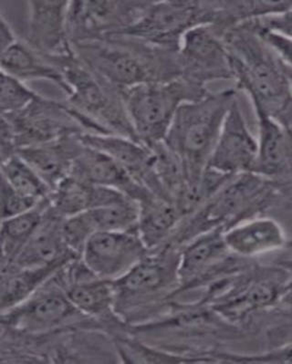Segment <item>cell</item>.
<instances>
[{"label":"cell","instance_id":"cell-1","mask_svg":"<svg viewBox=\"0 0 292 364\" xmlns=\"http://www.w3.org/2000/svg\"><path fill=\"white\" fill-rule=\"evenodd\" d=\"M233 82L249 96L255 114L277 118L292 104L286 64L248 22L225 32Z\"/></svg>","mask_w":292,"mask_h":364},{"label":"cell","instance_id":"cell-2","mask_svg":"<svg viewBox=\"0 0 292 364\" xmlns=\"http://www.w3.org/2000/svg\"><path fill=\"white\" fill-rule=\"evenodd\" d=\"M76 56L99 78L124 91L149 82L181 78L178 50L124 35L72 45Z\"/></svg>","mask_w":292,"mask_h":364},{"label":"cell","instance_id":"cell-3","mask_svg":"<svg viewBox=\"0 0 292 364\" xmlns=\"http://www.w3.org/2000/svg\"><path fill=\"white\" fill-rule=\"evenodd\" d=\"M237 92L236 87L210 91L179 108L163 143L181 161L188 186L200 183Z\"/></svg>","mask_w":292,"mask_h":364},{"label":"cell","instance_id":"cell-4","mask_svg":"<svg viewBox=\"0 0 292 364\" xmlns=\"http://www.w3.org/2000/svg\"><path fill=\"white\" fill-rule=\"evenodd\" d=\"M49 60L65 80L67 104L92 122L99 134L121 135L138 141L125 107L123 91L96 75L75 53Z\"/></svg>","mask_w":292,"mask_h":364},{"label":"cell","instance_id":"cell-5","mask_svg":"<svg viewBox=\"0 0 292 364\" xmlns=\"http://www.w3.org/2000/svg\"><path fill=\"white\" fill-rule=\"evenodd\" d=\"M179 250L174 244L166 243L112 282L115 312L125 325L139 320L146 309L180 289Z\"/></svg>","mask_w":292,"mask_h":364},{"label":"cell","instance_id":"cell-6","mask_svg":"<svg viewBox=\"0 0 292 364\" xmlns=\"http://www.w3.org/2000/svg\"><path fill=\"white\" fill-rule=\"evenodd\" d=\"M207 87L178 78L144 83L123 91V97L137 140L153 146L165 140L179 108L207 95Z\"/></svg>","mask_w":292,"mask_h":364},{"label":"cell","instance_id":"cell-7","mask_svg":"<svg viewBox=\"0 0 292 364\" xmlns=\"http://www.w3.org/2000/svg\"><path fill=\"white\" fill-rule=\"evenodd\" d=\"M59 272L25 301L1 312L3 328L28 336H45L76 328L104 331L101 325L72 304Z\"/></svg>","mask_w":292,"mask_h":364},{"label":"cell","instance_id":"cell-8","mask_svg":"<svg viewBox=\"0 0 292 364\" xmlns=\"http://www.w3.org/2000/svg\"><path fill=\"white\" fill-rule=\"evenodd\" d=\"M214 13L215 0L149 1L140 18L121 35L178 50L185 34L198 26L211 25Z\"/></svg>","mask_w":292,"mask_h":364},{"label":"cell","instance_id":"cell-9","mask_svg":"<svg viewBox=\"0 0 292 364\" xmlns=\"http://www.w3.org/2000/svg\"><path fill=\"white\" fill-rule=\"evenodd\" d=\"M1 117L9 122L18 151L94 131L92 122L66 101H55L43 95L23 111Z\"/></svg>","mask_w":292,"mask_h":364},{"label":"cell","instance_id":"cell-10","mask_svg":"<svg viewBox=\"0 0 292 364\" xmlns=\"http://www.w3.org/2000/svg\"><path fill=\"white\" fill-rule=\"evenodd\" d=\"M149 1H70L68 31L72 44L117 36L129 30Z\"/></svg>","mask_w":292,"mask_h":364},{"label":"cell","instance_id":"cell-11","mask_svg":"<svg viewBox=\"0 0 292 364\" xmlns=\"http://www.w3.org/2000/svg\"><path fill=\"white\" fill-rule=\"evenodd\" d=\"M181 78L207 87L217 80H233L224 32L212 25L191 28L178 49Z\"/></svg>","mask_w":292,"mask_h":364},{"label":"cell","instance_id":"cell-12","mask_svg":"<svg viewBox=\"0 0 292 364\" xmlns=\"http://www.w3.org/2000/svg\"><path fill=\"white\" fill-rule=\"evenodd\" d=\"M60 279L77 310L97 322L110 336L120 333L125 324L115 312L112 282L98 278L81 257L63 267Z\"/></svg>","mask_w":292,"mask_h":364},{"label":"cell","instance_id":"cell-13","mask_svg":"<svg viewBox=\"0 0 292 364\" xmlns=\"http://www.w3.org/2000/svg\"><path fill=\"white\" fill-rule=\"evenodd\" d=\"M136 230L97 232L86 244L81 259L98 278L115 282L147 257Z\"/></svg>","mask_w":292,"mask_h":364},{"label":"cell","instance_id":"cell-14","mask_svg":"<svg viewBox=\"0 0 292 364\" xmlns=\"http://www.w3.org/2000/svg\"><path fill=\"white\" fill-rule=\"evenodd\" d=\"M70 2L32 0L26 3L25 34L21 38L48 59L75 53L68 31Z\"/></svg>","mask_w":292,"mask_h":364},{"label":"cell","instance_id":"cell-15","mask_svg":"<svg viewBox=\"0 0 292 364\" xmlns=\"http://www.w3.org/2000/svg\"><path fill=\"white\" fill-rule=\"evenodd\" d=\"M258 152V138L249 130L237 99L225 118L207 167L229 176L254 173Z\"/></svg>","mask_w":292,"mask_h":364},{"label":"cell","instance_id":"cell-16","mask_svg":"<svg viewBox=\"0 0 292 364\" xmlns=\"http://www.w3.org/2000/svg\"><path fill=\"white\" fill-rule=\"evenodd\" d=\"M80 139L107 154L130 173L137 183L159 198H166L157 176L152 148L129 137L117 134H83Z\"/></svg>","mask_w":292,"mask_h":364},{"label":"cell","instance_id":"cell-17","mask_svg":"<svg viewBox=\"0 0 292 364\" xmlns=\"http://www.w3.org/2000/svg\"><path fill=\"white\" fill-rule=\"evenodd\" d=\"M70 175L92 185L117 190L138 203L156 196L137 183L117 161L83 143Z\"/></svg>","mask_w":292,"mask_h":364},{"label":"cell","instance_id":"cell-18","mask_svg":"<svg viewBox=\"0 0 292 364\" xmlns=\"http://www.w3.org/2000/svg\"><path fill=\"white\" fill-rule=\"evenodd\" d=\"M63 218L50 208V202L43 222L11 264L2 267H36L80 256L70 251L64 241Z\"/></svg>","mask_w":292,"mask_h":364},{"label":"cell","instance_id":"cell-19","mask_svg":"<svg viewBox=\"0 0 292 364\" xmlns=\"http://www.w3.org/2000/svg\"><path fill=\"white\" fill-rule=\"evenodd\" d=\"M80 135L64 137L18 151L17 154L36 171L53 191L63 179L70 175L73 162L81 150Z\"/></svg>","mask_w":292,"mask_h":364},{"label":"cell","instance_id":"cell-20","mask_svg":"<svg viewBox=\"0 0 292 364\" xmlns=\"http://www.w3.org/2000/svg\"><path fill=\"white\" fill-rule=\"evenodd\" d=\"M227 250L223 228L205 232L183 245L178 264L180 289L190 288L202 282L226 256Z\"/></svg>","mask_w":292,"mask_h":364},{"label":"cell","instance_id":"cell-21","mask_svg":"<svg viewBox=\"0 0 292 364\" xmlns=\"http://www.w3.org/2000/svg\"><path fill=\"white\" fill-rule=\"evenodd\" d=\"M124 196L117 190L92 185L70 175L53 189L49 202L55 214L66 218L90 209L114 204Z\"/></svg>","mask_w":292,"mask_h":364},{"label":"cell","instance_id":"cell-22","mask_svg":"<svg viewBox=\"0 0 292 364\" xmlns=\"http://www.w3.org/2000/svg\"><path fill=\"white\" fill-rule=\"evenodd\" d=\"M227 250L237 255L255 257L281 249L286 237L281 225L274 219H248L224 231Z\"/></svg>","mask_w":292,"mask_h":364},{"label":"cell","instance_id":"cell-23","mask_svg":"<svg viewBox=\"0 0 292 364\" xmlns=\"http://www.w3.org/2000/svg\"><path fill=\"white\" fill-rule=\"evenodd\" d=\"M1 73L27 83L46 80L67 95L68 87L60 70L47 58L32 49L21 38L1 53Z\"/></svg>","mask_w":292,"mask_h":364},{"label":"cell","instance_id":"cell-24","mask_svg":"<svg viewBox=\"0 0 292 364\" xmlns=\"http://www.w3.org/2000/svg\"><path fill=\"white\" fill-rule=\"evenodd\" d=\"M139 207L137 231L151 252L171 240L183 218L174 203L157 196L139 203Z\"/></svg>","mask_w":292,"mask_h":364},{"label":"cell","instance_id":"cell-25","mask_svg":"<svg viewBox=\"0 0 292 364\" xmlns=\"http://www.w3.org/2000/svg\"><path fill=\"white\" fill-rule=\"evenodd\" d=\"M73 259L60 260L36 267H2L1 312L11 310L30 298Z\"/></svg>","mask_w":292,"mask_h":364},{"label":"cell","instance_id":"cell-26","mask_svg":"<svg viewBox=\"0 0 292 364\" xmlns=\"http://www.w3.org/2000/svg\"><path fill=\"white\" fill-rule=\"evenodd\" d=\"M48 207L49 198L23 214L2 219L1 266L9 265L17 259L26 244L40 227Z\"/></svg>","mask_w":292,"mask_h":364},{"label":"cell","instance_id":"cell-27","mask_svg":"<svg viewBox=\"0 0 292 364\" xmlns=\"http://www.w3.org/2000/svg\"><path fill=\"white\" fill-rule=\"evenodd\" d=\"M1 179L22 195L38 201L49 198L51 193L49 186L36 171L18 154L3 161Z\"/></svg>","mask_w":292,"mask_h":364},{"label":"cell","instance_id":"cell-28","mask_svg":"<svg viewBox=\"0 0 292 364\" xmlns=\"http://www.w3.org/2000/svg\"><path fill=\"white\" fill-rule=\"evenodd\" d=\"M97 232L136 230L139 219V203L131 198L114 204L90 209Z\"/></svg>","mask_w":292,"mask_h":364},{"label":"cell","instance_id":"cell-29","mask_svg":"<svg viewBox=\"0 0 292 364\" xmlns=\"http://www.w3.org/2000/svg\"><path fill=\"white\" fill-rule=\"evenodd\" d=\"M40 95L33 91L26 82L1 73V115H11L23 111Z\"/></svg>","mask_w":292,"mask_h":364},{"label":"cell","instance_id":"cell-30","mask_svg":"<svg viewBox=\"0 0 292 364\" xmlns=\"http://www.w3.org/2000/svg\"><path fill=\"white\" fill-rule=\"evenodd\" d=\"M97 230L90 211L80 213L63 219L64 241L70 251L81 257L83 250Z\"/></svg>","mask_w":292,"mask_h":364},{"label":"cell","instance_id":"cell-31","mask_svg":"<svg viewBox=\"0 0 292 364\" xmlns=\"http://www.w3.org/2000/svg\"><path fill=\"white\" fill-rule=\"evenodd\" d=\"M46 200V199H45ZM44 201V200H43ZM43 201L28 198L11 188L1 179V218L6 219L23 214L40 205Z\"/></svg>","mask_w":292,"mask_h":364},{"label":"cell","instance_id":"cell-32","mask_svg":"<svg viewBox=\"0 0 292 364\" xmlns=\"http://www.w3.org/2000/svg\"><path fill=\"white\" fill-rule=\"evenodd\" d=\"M250 24L258 30L274 31L292 38V6L279 14L250 21Z\"/></svg>","mask_w":292,"mask_h":364},{"label":"cell","instance_id":"cell-33","mask_svg":"<svg viewBox=\"0 0 292 364\" xmlns=\"http://www.w3.org/2000/svg\"><path fill=\"white\" fill-rule=\"evenodd\" d=\"M249 23L250 24V22ZM252 27L258 32L259 36L271 48L276 55L287 66L292 68V38L274 31L258 30L252 25Z\"/></svg>","mask_w":292,"mask_h":364},{"label":"cell","instance_id":"cell-34","mask_svg":"<svg viewBox=\"0 0 292 364\" xmlns=\"http://www.w3.org/2000/svg\"><path fill=\"white\" fill-rule=\"evenodd\" d=\"M0 15H1L0 16V47H1L0 49H1L2 53V51L9 49L13 44L17 43L19 37L13 30L4 14L1 12Z\"/></svg>","mask_w":292,"mask_h":364},{"label":"cell","instance_id":"cell-35","mask_svg":"<svg viewBox=\"0 0 292 364\" xmlns=\"http://www.w3.org/2000/svg\"><path fill=\"white\" fill-rule=\"evenodd\" d=\"M287 70H288V78H290L291 88H292V68L287 66Z\"/></svg>","mask_w":292,"mask_h":364}]
</instances>
